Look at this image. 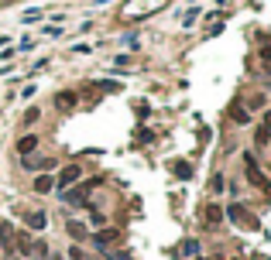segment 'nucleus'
I'll return each instance as SVG.
<instances>
[{"label":"nucleus","mask_w":271,"mask_h":260,"mask_svg":"<svg viewBox=\"0 0 271 260\" xmlns=\"http://www.w3.org/2000/svg\"><path fill=\"white\" fill-rule=\"evenodd\" d=\"M206 226H220V223H223V209H220V205H206Z\"/></svg>","instance_id":"nucleus-12"},{"label":"nucleus","mask_w":271,"mask_h":260,"mask_svg":"<svg viewBox=\"0 0 271 260\" xmlns=\"http://www.w3.org/2000/svg\"><path fill=\"white\" fill-rule=\"evenodd\" d=\"M223 216H230V223H234V226H247V229L258 226V219H254V216H251L240 202H230V205L223 209Z\"/></svg>","instance_id":"nucleus-1"},{"label":"nucleus","mask_w":271,"mask_h":260,"mask_svg":"<svg viewBox=\"0 0 271 260\" xmlns=\"http://www.w3.org/2000/svg\"><path fill=\"white\" fill-rule=\"evenodd\" d=\"M52 260H66V257H52Z\"/></svg>","instance_id":"nucleus-26"},{"label":"nucleus","mask_w":271,"mask_h":260,"mask_svg":"<svg viewBox=\"0 0 271 260\" xmlns=\"http://www.w3.org/2000/svg\"><path fill=\"white\" fill-rule=\"evenodd\" d=\"M7 260H21V257H17V253H7Z\"/></svg>","instance_id":"nucleus-25"},{"label":"nucleus","mask_w":271,"mask_h":260,"mask_svg":"<svg viewBox=\"0 0 271 260\" xmlns=\"http://www.w3.org/2000/svg\"><path fill=\"white\" fill-rule=\"evenodd\" d=\"M31 257L34 260H48V243L45 240H34L31 243Z\"/></svg>","instance_id":"nucleus-14"},{"label":"nucleus","mask_w":271,"mask_h":260,"mask_svg":"<svg viewBox=\"0 0 271 260\" xmlns=\"http://www.w3.org/2000/svg\"><path fill=\"white\" fill-rule=\"evenodd\" d=\"M0 247L7 250V253L14 250V226L11 223H0Z\"/></svg>","instance_id":"nucleus-8"},{"label":"nucleus","mask_w":271,"mask_h":260,"mask_svg":"<svg viewBox=\"0 0 271 260\" xmlns=\"http://www.w3.org/2000/svg\"><path fill=\"white\" fill-rule=\"evenodd\" d=\"M38 116H41V110H38V106H31V110H28V113H24V124H34V120H38Z\"/></svg>","instance_id":"nucleus-22"},{"label":"nucleus","mask_w":271,"mask_h":260,"mask_svg":"<svg viewBox=\"0 0 271 260\" xmlns=\"http://www.w3.org/2000/svg\"><path fill=\"white\" fill-rule=\"evenodd\" d=\"M196 260H206V257H196Z\"/></svg>","instance_id":"nucleus-27"},{"label":"nucleus","mask_w":271,"mask_h":260,"mask_svg":"<svg viewBox=\"0 0 271 260\" xmlns=\"http://www.w3.org/2000/svg\"><path fill=\"white\" fill-rule=\"evenodd\" d=\"M66 229H69V237H72V240H90V229L82 226V223H76V219H69Z\"/></svg>","instance_id":"nucleus-11"},{"label":"nucleus","mask_w":271,"mask_h":260,"mask_svg":"<svg viewBox=\"0 0 271 260\" xmlns=\"http://www.w3.org/2000/svg\"><path fill=\"white\" fill-rule=\"evenodd\" d=\"M79 178H82V168H79V164H66V168L58 171V178H55V192H66L69 185H76Z\"/></svg>","instance_id":"nucleus-3"},{"label":"nucleus","mask_w":271,"mask_h":260,"mask_svg":"<svg viewBox=\"0 0 271 260\" xmlns=\"http://www.w3.org/2000/svg\"><path fill=\"white\" fill-rule=\"evenodd\" d=\"M230 116H234L237 124H247V120H251V113H247V110H240V106H234V110H230Z\"/></svg>","instance_id":"nucleus-19"},{"label":"nucleus","mask_w":271,"mask_h":260,"mask_svg":"<svg viewBox=\"0 0 271 260\" xmlns=\"http://www.w3.org/2000/svg\"><path fill=\"white\" fill-rule=\"evenodd\" d=\"M34 147H38V137H34V134H24L21 140H17V154H21V158H28Z\"/></svg>","instance_id":"nucleus-9"},{"label":"nucleus","mask_w":271,"mask_h":260,"mask_svg":"<svg viewBox=\"0 0 271 260\" xmlns=\"http://www.w3.org/2000/svg\"><path fill=\"white\" fill-rule=\"evenodd\" d=\"M66 260H90V257H86L79 247H69V257H66Z\"/></svg>","instance_id":"nucleus-21"},{"label":"nucleus","mask_w":271,"mask_h":260,"mask_svg":"<svg viewBox=\"0 0 271 260\" xmlns=\"http://www.w3.org/2000/svg\"><path fill=\"white\" fill-rule=\"evenodd\" d=\"M117 240H120V229H96V233H93V243H96L100 253H107Z\"/></svg>","instance_id":"nucleus-5"},{"label":"nucleus","mask_w":271,"mask_h":260,"mask_svg":"<svg viewBox=\"0 0 271 260\" xmlns=\"http://www.w3.org/2000/svg\"><path fill=\"white\" fill-rule=\"evenodd\" d=\"M21 168L24 171H38V175H52V171L58 168V161L55 158H21Z\"/></svg>","instance_id":"nucleus-4"},{"label":"nucleus","mask_w":271,"mask_h":260,"mask_svg":"<svg viewBox=\"0 0 271 260\" xmlns=\"http://www.w3.org/2000/svg\"><path fill=\"white\" fill-rule=\"evenodd\" d=\"M172 175H175V178H192V164H185V161H172Z\"/></svg>","instance_id":"nucleus-13"},{"label":"nucleus","mask_w":271,"mask_h":260,"mask_svg":"<svg viewBox=\"0 0 271 260\" xmlns=\"http://www.w3.org/2000/svg\"><path fill=\"white\" fill-rule=\"evenodd\" d=\"M137 144H151V140H155V134H151V130H148V127H137V137H134Z\"/></svg>","instance_id":"nucleus-17"},{"label":"nucleus","mask_w":271,"mask_h":260,"mask_svg":"<svg viewBox=\"0 0 271 260\" xmlns=\"http://www.w3.org/2000/svg\"><path fill=\"white\" fill-rule=\"evenodd\" d=\"M38 17H41V11H28V14H24V24H34Z\"/></svg>","instance_id":"nucleus-23"},{"label":"nucleus","mask_w":271,"mask_h":260,"mask_svg":"<svg viewBox=\"0 0 271 260\" xmlns=\"http://www.w3.org/2000/svg\"><path fill=\"white\" fill-rule=\"evenodd\" d=\"M268 137H271V127H268V124H264V127H258V134H254V144H258V147H264V144H268Z\"/></svg>","instance_id":"nucleus-16"},{"label":"nucleus","mask_w":271,"mask_h":260,"mask_svg":"<svg viewBox=\"0 0 271 260\" xmlns=\"http://www.w3.org/2000/svg\"><path fill=\"white\" fill-rule=\"evenodd\" d=\"M24 226H31V229H45V226H48V216H45V212H28V216H24Z\"/></svg>","instance_id":"nucleus-10"},{"label":"nucleus","mask_w":271,"mask_h":260,"mask_svg":"<svg viewBox=\"0 0 271 260\" xmlns=\"http://www.w3.org/2000/svg\"><path fill=\"white\" fill-rule=\"evenodd\" d=\"M76 103H79V96H76L72 89H62V92L55 96V106H58V110H72Z\"/></svg>","instance_id":"nucleus-7"},{"label":"nucleus","mask_w":271,"mask_h":260,"mask_svg":"<svg viewBox=\"0 0 271 260\" xmlns=\"http://www.w3.org/2000/svg\"><path fill=\"white\" fill-rule=\"evenodd\" d=\"M179 250H182V257H199V240H185Z\"/></svg>","instance_id":"nucleus-15"},{"label":"nucleus","mask_w":271,"mask_h":260,"mask_svg":"<svg viewBox=\"0 0 271 260\" xmlns=\"http://www.w3.org/2000/svg\"><path fill=\"white\" fill-rule=\"evenodd\" d=\"M244 171H247V181H251V185H258L261 192H271V181L261 175V168H258V161H254V154H244Z\"/></svg>","instance_id":"nucleus-2"},{"label":"nucleus","mask_w":271,"mask_h":260,"mask_svg":"<svg viewBox=\"0 0 271 260\" xmlns=\"http://www.w3.org/2000/svg\"><path fill=\"white\" fill-rule=\"evenodd\" d=\"M103 257H107V260H134L131 253H124V250H107Z\"/></svg>","instance_id":"nucleus-20"},{"label":"nucleus","mask_w":271,"mask_h":260,"mask_svg":"<svg viewBox=\"0 0 271 260\" xmlns=\"http://www.w3.org/2000/svg\"><path fill=\"white\" fill-rule=\"evenodd\" d=\"M261 62H264V65H271V48H261Z\"/></svg>","instance_id":"nucleus-24"},{"label":"nucleus","mask_w":271,"mask_h":260,"mask_svg":"<svg viewBox=\"0 0 271 260\" xmlns=\"http://www.w3.org/2000/svg\"><path fill=\"white\" fill-rule=\"evenodd\" d=\"M34 192L38 195H48V192H55V178H52V175H38V178H34Z\"/></svg>","instance_id":"nucleus-6"},{"label":"nucleus","mask_w":271,"mask_h":260,"mask_svg":"<svg viewBox=\"0 0 271 260\" xmlns=\"http://www.w3.org/2000/svg\"><path fill=\"white\" fill-rule=\"evenodd\" d=\"M223 185H226V181H223V175H213V178H210V192H213V195H220V192H223Z\"/></svg>","instance_id":"nucleus-18"}]
</instances>
